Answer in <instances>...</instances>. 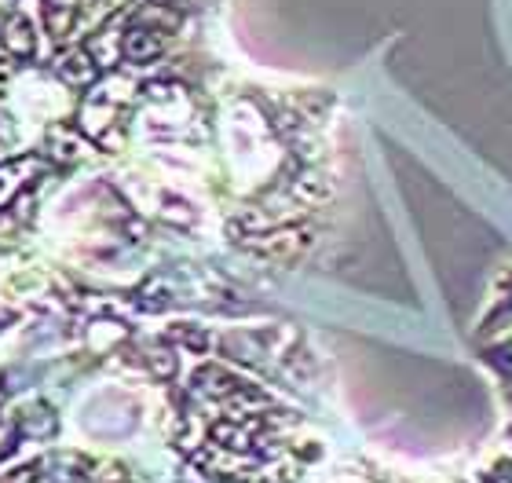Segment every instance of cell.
Wrapping results in <instances>:
<instances>
[{
	"instance_id": "1",
	"label": "cell",
	"mask_w": 512,
	"mask_h": 483,
	"mask_svg": "<svg viewBox=\"0 0 512 483\" xmlns=\"http://www.w3.org/2000/svg\"><path fill=\"white\" fill-rule=\"evenodd\" d=\"M238 242L253 257L267 260V264H297L311 249V242H315V231L297 224H282V227H271V231H260V235H242Z\"/></svg>"
},
{
	"instance_id": "2",
	"label": "cell",
	"mask_w": 512,
	"mask_h": 483,
	"mask_svg": "<svg viewBox=\"0 0 512 483\" xmlns=\"http://www.w3.org/2000/svg\"><path fill=\"white\" fill-rule=\"evenodd\" d=\"M52 66H55V74H59V81H66L70 88L96 85V77H99L96 55L85 52V48H70V52L59 55V59H55Z\"/></svg>"
},
{
	"instance_id": "3",
	"label": "cell",
	"mask_w": 512,
	"mask_h": 483,
	"mask_svg": "<svg viewBox=\"0 0 512 483\" xmlns=\"http://www.w3.org/2000/svg\"><path fill=\"white\" fill-rule=\"evenodd\" d=\"M161 48H165V41H161L158 30H150V26H128L125 33H121V55H125L128 63H150V59H158Z\"/></svg>"
},
{
	"instance_id": "4",
	"label": "cell",
	"mask_w": 512,
	"mask_h": 483,
	"mask_svg": "<svg viewBox=\"0 0 512 483\" xmlns=\"http://www.w3.org/2000/svg\"><path fill=\"white\" fill-rule=\"evenodd\" d=\"M191 388L198 392V396L213 399V403H224L227 396H235L238 388H242V381H238L231 370H224V366L209 363V366H202V370L194 374V385Z\"/></svg>"
},
{
	"instance_id": "5",
	"label": "cell",
	"mask_w": 512,
	"mask_h": 483,
	"mask_svg": "<svg viewBox=\"0 0 512 483\" xmlns=\"http://www.w3.org/2000/svg\"><path fill=\"white\" fill-rule=\"evenodd\" d=\"M289 194H293V202L308 205V209H319L333 198V187L330 180L315 169H300L293 180H289Z\"/></svg>"
},
{
	"instance_id": "6",
	"label": "cell",
	"mask_w": 512,
	"mask_h": 483,
	"mask_svg": "<svg viewBox=\"0 0 512 483\" xmlns=\"http://www.w3.org/2000/svg\"><path fill=\"white\" fill-rule=\"evenodd\" d=\"M0 41H4V52L15 59H33V52H37V33H33V22L26 15H8Z\"/></svg>"
},
{
	"instance_id": "7",
	"label": "cell",
	"mask_w": 512,
	"mask_h": 483,
	"mask_svg": "<svg viewBox=\"0 0 512 483\" xmlns=\"http://www.w3.org/2000/svg\"><path fill=\"white\" fill-rule=\"evenodd\" d=\"M48 151H52L59 161H81L88 151V143H85L81 132L63 129V125H52V129H48Z\"/></svg>"
},
{
	"instance_id": "8",
	"label": "cell",
	"mask_w": 512,
	"mask_h": 483,
	"mask_svg": "<svg viewBox=\"0 0 512 483\" xmlns=\"http://www.w3.org/2000/svg\"><path fill=\"white\" fill-rule=\"evenodd\" d=\"M143 359H147V370L158 377V381H169V377L176 374V355H172L169 344H150Z\"/></svg>"
},
{
	"instance_id": "9",
	"label": "cell",
	"mask_w": 512,
	"mask_h": 483,
	"mask_svg": "<svg viewBox=\"0 0 512 483\" xmlns=\"http://www.w3.org/2000/svg\"><path fill=\"white\" fill-rule=\"evenodd\" d=\"M44 22H48V33H52V37H66L70 26H74V4L52 0V4L44 8Z\"/></svg>"
},
{
	"instance_id": "10",
	"label": "cell",
	"mask_w": 512,
	"mask_h": 483,
	"mask_svg": "<svg viewBox=\"0 0 512 483\" xmlns=\"http://www.w3.org/2000/svg\"><path fill=\"white\" fill-rule=\"evenodd\" d=\"M169 341L183 344V348H191V352H205L209 348V333L202 330V326H172L169 330Z\"/></svg>"
},
{
	"instance_id": "11",
	"label": "cell",
	"mask_w": 512,
	"mask_h": 483,
	"mask_svg": "<svg viewBox=\"0 0 512 483\" xmlns=\"http://www.w3.org/2000/svg\"><path fill=\"white\" fill-rule=\"evenodd\" d=\"M4 483H55L52 473L44 469V465H22V469H15V473H8V480Z\"/></svg>"
},
{
	"instance_id": "12",
	"label": "cell",
	"mask_w": 512,
	"mask_h": 483,
	"mask_svg": "<svg viewBox=\"0 0 512 483\" xmlns=\"http://www.w3.org/2000/svg\"><path fill=\"white\" fill-rule=\"evenodd\" d=\"M15 440H19V425H8V421H0V458L15 447Z\"/></svg>"
},
{
	"instance_id": "13",
	"label": "cell",
	"mask_w": 512,
	"mask_h": 483,
	"mask_svg": "<svg viewBox=\"0 0 512 483\" xmlns=\"http://www.w3.org/2000/svg\"><path fill=\"white\" fill-rule=\"evenodd\" d=\"M491 363L498 366V370H502L505 377H512V344H502V348H494Z\"/></svg>"
},
{
	"instance_id": "14",
	"label": "cell",
	"mask_w": 512,
	"mask_h": 483,
	"mask_svg": "<svg viewBox=\"0 0 512 483\" xmlns=\"http://www.w3.org/2000/svg\"><path fill=\"white\" fill-rule=\"evenodd\" d=\"M469 483H498V480H494V476H491V473H487V476H483V473H480V476H476V480H469Z\"/></svg>"
},
{
	"instance_id": "15",
	"label": "cell",
	"mask_w": 512,
	"mask_h": 483,
	"mask_svg": "<svg viewBox=\"0 0 512 483\" xmlns=\"http://www.w3.org/2000/svg\"><path fill=\"white\" fill-rule=\"evenodd\" d=\"M509 308H512V297H509Z\"/></svg>"
}]
</instances>
